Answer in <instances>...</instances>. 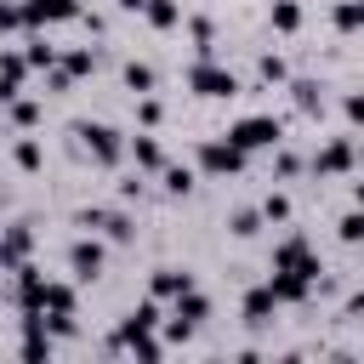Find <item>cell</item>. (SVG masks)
Masks as SVG:
<instances>
[{"mask_svg": "<svg viewBox=\"0 0 364 364\" xmlns=\"http://www.w3.org/2000/svg\"><path fill=\"white\" fill-rule=\"evenodd\" d=\"M341 108H347V119H353V125L364 119V97H358V91H347V102H341Z\"/></svg>", "mask_w": 364, "mask_h": 364, "instance_id": "33", "label": "cell"}, {"mask_svg": "<svg viewBox=\"0 0 364 364\" xmlns=\"http://www.w3.org/2000/svg\"><path fill=\"white\" fill-rule=\"evenodd\" d=\"M182 290H193V273H188V267H159V273H154V301H171V296H182Z\"/></svg>", "mask_w": 364, "mask_h": 364, "instance_id": "13", "label": "cell"}, {"mask_svg": "<svg viewBox=\"0 0 364 364\" xmlns=\"http://www.w3.org/2000/svg\"><path fill=\"white\" fill-rule=\"evenodd\" d=\"M273 267H290V273H307V279L318 284V256H313V245H307V233H290V239H279V245H273Z\"/></svg>", "mask_w": 364, "mask_h": 364, "instance_id": "5", "label": "cell"}, {"mask_svg": "<svg viewBox=\"0 0 364 364\" xmlns=\"http://www.w3.org/2000/svg\"><path fill=\"white\" fill-rule=\"evenodd\" d=\"M267 290H273V301H307L313 296V279L307 273H290V267H273Z\"/></svg>", "mask_w": 364, "mask_h": 364, "instance_id": "11", "label": "cell"}, {"mask_svg": "<svg viewBox=\"0 0 364 364\" xmlns=\"http://www.w3.org/2000/svg\"><path fill=\"white\" fill-rule=\"evenodd\" d=\"M358 23H364V6H358V0H341V6H336V28H341V34H353Z\"/></svg>", "mask_w": 364, "mask_h": 364, "instance_id": "25", "label": "cell"}, {"mask_svg": "<svg viewBox=\"0 0 364 364\" xmlns=\"http://www.w3.org/2000/svg\"><path fill=\"white\" fill-rule=\"evenodd\" d=\"M102 262H108V250H102V239H97V233H80V239L68 245V267H74V279H97V273H102Z\"/></svg>", "mask_w": 364, "mask_h": 364, "instance_id": "8", "label": "cell"}, {"mask_svg": "<svg viewBox=\"0 0 364 364\" xmlns=\"http://www.w3.org/2000/svg\"><path fill=\"white\" fill-rule=\"evenodd\" d=\"M125 154L136 159V171H159V165H165V148H159V136H131V142H125Z\"/></svg>", "mask_w": 364, "mask_h": 364, "instance_id": "14", "label": "cell"}, {"mask_svg": "<svg viewBox=\"0 0 364 364\" xmlns=\"http://www.w3.org/2000/svg\"><path fill=\"white\" fill-rule=\"evenodd\" d=\"M188 91H193V97L222 102V97H233V91H239V74H233V68H222V63H210V57H199V63L188 68Z\"/></svg>", "mask_w": 364, "mask_h": 364, "instance_id": "3", "label": "cell"}, {"mask_svg": "<svg viewBox=\"0 0 364 364\" xmlns=\"http://www.w3.org/2000/svg\"><path fill=\"white\" fill-rule=\"evenodd\" d=\"M142 17L154 28H176L182 23V0H142Z\"/></svg>", "mask_w": 364, "mask_h": 364, "instance_id": "17", "label": "cell"}, {"mask_svg": "<svg viewBox=\"0 0 364 364\" xmlns=\"http://www.w3.org/2000/svg\"><path fill=\"white\" fill-rule=\"evenodd\" d=\"M353 159H358L353 136H336L330 148H318V154H313V171H318V176H341V171H353Z\"/></svg>", "mask_w": 364, "mask_h": 364, "instance_id": "9", "label": "cell"}, {"mask_svg": "<svg viewBox=\"0 0 364 364\" xmlns=\"http://www.w3.org/2000/svg\"><path fill=\"white\" fill-rule=\"evenodd\" d=\"M11 159H17V171H40V165H46V148H40L34 136H17V142H11Z\"/></svg>", "mask_w": 364, "mask_h": 364, "instance_id": "19", "label": "cell"}, {"mask_svg": "<svg viewBox=\"0 0 364 364\" xmlns=\"http://www.w3.org/2000/svg\"><path fill=\"white\" fill-rule=\"evenodd\" d=\"M284 74H290V68H284V57H273V51H267V57L256 63V80H262V85H279Z\"/></svg>", "mask_w": 364, "mask_h": 364, "instance_id": "26", "label": "cell"}, {"mask_svg": "<svg viewBox=\"0 0 364 364\" xmlns=\"http://www.w3.org/2000/svg\"><path fill=\"white\" fill-rule=\"evenodd\" d=\"M80 228H85V233H108L114 245H131V239H136V222H131L125 210H80Z\"/></svg>", "mask_w": 364, "mask_h": 364, "instance_id": "6", "label": "cell"}, {"mask_svg": "<svg viewBox=\"0 0 364 364\" xmlns=\"http://www.w3.org/2000/svg\"><path fill=\"white\" fill-rule=\"evenodd\" d=\"M11 119H17V125H34V119H40V102H28V97H11Z\"/></svg>", "mask_w": 364, "mask_h": 364, "instance_id": "29", "label": "cell"}, {"mask_svg": "<svg viewBox=\"0 0 364 364\" xmlns=\"http://www.w3.org/2000/svg\"><path fill=\"white\" fill-rule=\"evenodd\" d=\"M245 159H250V154L233 148L228 136H205V142H199V171H210V176H239Z\"/></svg>", "mask_w": 364, "mask_h": 364, "instance_id": "4", "label": "cell"}, {"mask_svg": "<svg viewBox=\"0 0 364 364\" xmlns=\"http://www.w3.org/2000/svg\"><path fill=\"white\" fill-rule=\"evenodd\" d=\"M228 142L245 148V154H262V148H279V142H284V125H279L273 114H245V119L228 125Z\"/></svg>", "mask_w": 364, "mask_h": 364, "instance_id": "1", "label": "cell"}, {"mask_svg": "<svg viewBox=\"0 0 364 364\" xmlns=\"http://www.w3.org/2000/svg\"><path fill=\"white\" fill-rule=\"evenodd\" d=\"M23 6V28H46V23H68V17H80L85 6L80 0H17Z\"/></svg>", "mask_w": 364, "mask_h": 364, "instance_id": "7", "label": "cell"}, {"mask_svg": "<svg viewBox=\"0 0 364 364\" xmlns=\"http://www.w3.org/2000/svg\"><path fill=\"white\" fill-rule=\"evenodd\" d=\"M74 136H80V148H85L97 165H119V159H125V136H119L114 125H102V119H80Z\"/></svg>", "mask_w": 364, "mask_h": 364, "instance_id": "2", "label": "cell"}, {"mask_svg": "<svg viewBox=\"0 0 364 364\" xmlns=\"http://www.w3.org/2000/svg\"><path fill=\"white\" fill-rule=\"evenodd\" d=\"M159 114H165V108L154 102V91H142V102H136V119H142V125H159Z\"/></svg>", "mask_w": 364, "mask_h": 364, "instance_id": "31", "label": "cell"}, {"mask_svg": "<svg viewBox=\"0 0 364 364\" xmlns=\"http://www.w3.org/2000/svg\"><path fill=\"white\" fill-rule=\"evenodd\" d=\"M273 28H279V34H296V28H301V6H296V0H273Z\"/></svg>", "mask_w": 364, "mask_h": 364, "instance_id": "21", "label": "cell"}, {"mask_svg": "<svg viewBox=\"0 0 364 364\" xmlns=\"http://www.w3.org/2000/svg\"><path fill=\"white\" fill-rule=\"evenodd\" d=\"M228 233H233V239H256V233H262V210H250V205H239V210L228 216Z\"/></svg>", "mask_w": 364, "mask_h": 364, "instance_id": "20", "label": "cell"}, {"mask_svg": "<svg viewBox=\"0 0 364 364\" xmlns=\"http://www.w3.org/2000/svg\"><path fill=\"white\" fill-rule=\"evenodd\" d=\"M40 313H51V318H74V284L46 279V290H40Z\"/></svg>", "mask_w": 364, "mask_h": 364, "instance_id": "12", "label": "cell"}, {"mask_svg": "<svg viewBox=\"0 0 364 364\" xmlns=\"http://www.w3.org/2000/svg\"><path fill=\"white\" fill-rule=\"evenodd\" d=\"M159 176H165V193H193V171L188 165H159Z\"/></svg>", "mask_w": 364, "mask_h": 364, "instance_id": "24", "label": "cell"}, {"mask_svg": "<svg viewBox=\"0 0 364 364\" xmlns=\"http://www.w3.org/2000/svg\"><path fill=\"white\" fill-rule=\"evenodd\" d=\"M57 68H68V74L80 80V74H91V68H97V51H91V46H74L68 57H57Z\"/></svg>", "mask_w": 364, "mask_h": 364, "instance_id": "22", "label": "cell"}, {"mask_svg": "<svg viewBox=\"0 0 364 364\" xmlns=\"http://www.w3.org/2000/svg\"><path fill=\"white\" fill-rule=\"evenodd\" d=\"M114 6H119V11H142V0H114Z\"/></svg>", "mask_w": 364, "mask_h": 364, "instance_id": "34", "label": "cell"}, {"mask_svg": "<svg viewBox=\"0 0 364 364\" xmlns=\"http://www.w3.org/2000/svg\"><path fill=\"white\" fill-rule=\"evenodd\" d=\"M11 28H23V6L17 0H0V34H11Z\"/></svg>", "mask_w": 364, "mask_h": 364, "instance_id": "30", "label": "cell"}, {"mask_svg": "<svg viewBox=\"0 0 364 364\" xmlns=\"http://www.w3.org/2000/svg\"><path fill=\"white\" fill-rule=\"evenodd\" d=\"M23 57H28V68H51V63H57V51H51L46 40H28V51H23Z\"/></svg>", "mask_w": 364, "mask_h": 364, "instance_id": "28", "label": "cell"}, {"mask_svg": "<svg viewBox=\"0 0 364 364\" xmlns=\"http://www.w3.org/2000/svg\"><path fill=\"white\" fill-rule=\"evenodd\" d=\"M119 74H125V91H136V97H142V91H154V80H159L148 63H125Z\"/></svg>", "mask_w": 364, "mask_h": 364, "instance_id": "23", "label": "cell"}, {"mask_svg": "<svg viewBox=\"0 0 364 364\" xmlns=\"http://www.w3.org/2000/svg\"><path fill=\"white\" fill-rule=\"evenodd\" d=\"M341 239H347V245H358V239H364V216H358V210H347V216H341Z\"/></svg>", "mask_w": 364, "mask_h": 364, "instance_id": "32", "label": "cell"}, {"mask_svg": "<svg viewBox=\"0 0 364 364\" xmlns=\"http://www.w3.org/2000/svg\"><path fill=\"white\" fill-rule=\"evenodd\" d=\"M262 222H290V199L284 193H267L262 199Z\"/></svg>", "mask_w": 364, "mask_h": 364, "instance_id": "27", "label": "cell"}, {"mask_svg": "<svg viewBox=\"0 0 364 364\" xmlns=\"http://www.w3.org/2000/svg\"><path fill=\"white\" fill-rule=\"evenodd\" d=\"M28 250H34V228H28V222L6 228V233H0V273H11L17 262H28Z\"/></svg>", "mask_w": 364, "mask_h": 364, "instance_id": "10", "label": "cell"}, {"mask_svg": "<svg viewBox=\"0 0 364 364\" xmlns=\"http://www.w3.org/2000/svg\"><path fill=\"white\" fill-rule=\"evenodd\" d=\"M290 91H296V108L301 114H324V85L318 80H296Z\"/></svg>", "mask_w": 364, "mask_h": 364, "instance_id": "18", "label": "cell"}, {"mask_svg": "<svg viewBox=\"0 0 364 364\" xmlns=\"http://www.w3.org/2000/svg\"><path fill=\"white\" fill-rule=\"evenodd\" d=\"M273 307H279V301H273V290H267V284L245 290V324H267V318H273Z\"/></svg>", "mask_w": 364, "mask_h": 364, "instance_id": "15", "label": "cell"}, {"mask_svg": "<svg viewBox=\"0 0 364 364\" xmlns=\"http://www.w3.org/2000/svg\"><path fill=\"white\" fill-rule=\"evenodd\" d=\"M154 324H159V301L148 296V301H136V307L119 318V336H136V330H154Z\"/></svg>", "mask_w": 364, "mask_h": 364, "instance_id": "16", "label": "cell"}]
</instances>
